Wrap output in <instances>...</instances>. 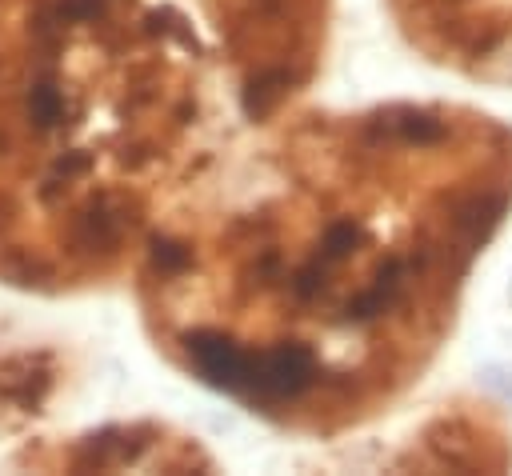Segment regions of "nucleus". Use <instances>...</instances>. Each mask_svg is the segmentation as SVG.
<instances>
[{
    "instance_id": "6",
    "label": "nucleus",
    "mask_w": 512,
    "mask_h": 476,
    "mask_svg": "<svg viewBox=\"0 0 512 476\" xmlns=\"http://www.w3.org/2000/svg\"><path fill=\"white\" fill-rule=\"evenodd\" d=\"M380 464L400 472H504L512 464V420L488 396H452L424 412Z\"/></svg>"
},
{
    "instance_id": "5",
    "label": "nucleus",
    "mask_w": 512,
    "mask_h": 476,
    "mask_svg": "<svg viewBox=\"0 0 512 476\" xmlns=\"http://www.w3.org/2000/svg\"><path fill=\"white\" fill-rule=\"evenodd\" d=\"M8 464L40 472H196L216 468V456L200 444V436L168 420H112L72 436L40 432L16 444Z\"/></svg>"
},
{
    "instance_id": "2",
    "label": "nucleus",
    "mask_w": 512,
    "mask_h": 476,
    "mask_svg": "<svg viewBox=\"0 0 512 476\" xmlns=\"http://www.w3.org/2000/svg\"><path fill=\"white\" fill-rule=\"evenodd\" d=\"M340 0H0V288L124 292L152 236L312 100Z\"/></svg>"
},
{
    "instance_id": "3",
    "label": "nucleus",
    "mask_w": 512,
    "mask_h": 476,
    "mask_svg": "<svg viewBox=\"0 0 512 476\" xmlns=\"http://www.w3.org/2000/svg\"><path fill=\"white\" fill-rule=\"evenodd\" d=\"M396 40L428 68L512 88V0H380Z\"/></svg>"
},
{
    "instance_id": "1",
    "label": "nucleus",
    "mask_w": 512,
    "mask_h": 476,
    "mask_svg": "<svg viewBox=\"0 0 512 476\" xmlns=\"http://www.w3.org/2000/svg\"><path fill=\"white\" fill-rule=\"evenodd\" d=\"M508 224V116L464 96L308 100L152 236L124 296L180 380L340 444L436 372Z\"/></svg>"
},
{
    "instance_id": "4",
    "label": "nucleus",
    "mask_w": 512,
    "mask_h": 476,
    "mask_svg": "<svg viewBox=\"0 0 512 476\" xmlns=\"http://www.w3.org/2000/svg\"><path fill=\"white\" fill-rule=\"evenodd\" d=\"M80 388V348L64 332L0 304V440L24 444L48 432Z\"/></svg>"
}]
</instances>
